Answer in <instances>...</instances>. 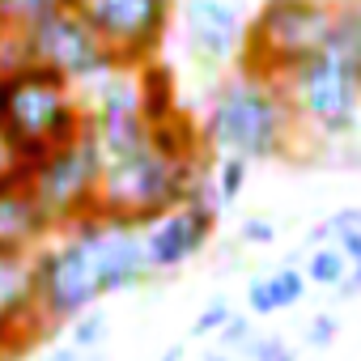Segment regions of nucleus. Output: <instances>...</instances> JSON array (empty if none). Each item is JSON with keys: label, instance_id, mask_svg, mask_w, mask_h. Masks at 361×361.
Segmentation results:
<instances>
[{"label": "nucleus", "instance_id": "26", "mask_svg": "<svg viewBox=\"0 0 361 361\" xmlns=\"http://www.w3.org/2000/svg\"><path fill=\"white\" fill-rule=\"evenodd\" d=\"M22 170V153H18V145L0 132V178H9V174H18Z\"/></svg>", "mask_w": 361, "mask_h": 361}, {"label": "nucleus", "instance_id": "25", "mask_svg": "<svg viewBox=\"0 0 361 361\" xmlns=\"http://www.w3.org/2000/svg\"><path fill=\"white\" fill-rule=\"evenodd\" d=\"M238 238H243L247 247H272V243H276V221H272V217H247V221L238 226Z\"/></svg>", "mask_w": 361, "mask_h": 361}, {"label": "nucleus", "instance_id": "11", "mask_svg": "<svg viewBox=\"0 0 361 361\" xmlns=\"http://www.w3.org/2000/svg\"><path fill=\"white\" fill-rule=\"evenodd\" d=\"M178 35L183 51L200 73H234L243 60L247 18L234 0H178Z\"/></svg>", "mask_w": 361, "mask_h": 361}, {"label": "nucleus", "instance_id": "14", "mask_svg": "<svg viewBox=\"0 0 361 361\" xmlns=\"http://www.w3.org/2000/svg\"><path fill=\"white\" fill-rule=\"evenodd\" d=\"M47 238H51V226L30 196V170L22 166L18 174L0 178V247L39 251Z\"/></svg>", "mask_w": 361, "mask_h": 361}, {"label": "nucleus", "instance_id": "18", "mask_svg": "<svg viewBox=\"0 0 361 361\" xmlns=\"http://www.w3.org/2000/svg\"><path fill=\"white\" fill-rule=\"evenodd\" d=\"M73 0H0V30H9V35H22L30 30L35 22L68 9Z\"/></svg>", "mask_w": 361, "mask_h": 361}, {"label": "nucleus", "instance_id": "30", "mask_svg": "<svg viewBox=\"0 0 361 361\" xmlns=\"http://www.w3.org/2000/svg\"><path fill=\"white\" fill-rule=\"evenodd\" d=\"M204 361H238V357H234V353H226V348H209V353H204Z\"/></svg>", "mask_w": 361, "mask_h": 361}, {"label": "nucleus", "instance_id": "4", "mask_svg": "<svg viewBox=\"0 0 361 361\" xmlns=\"http://www.w3.org/2000/svg\"><path fill=\"white\" fill-rule=\"evenodd\" d=\"M204 170H209V157L178 161V157H166L153 140L132 153L102 157V217L149 226L183 204L188 188Z\"/></svg>", "mask_w": 361, "mask_h": 361}, {"label": "nucleus", "instance_id": "16", "mask_svg": "<svg viewBox=\"0 0 361 361\" xmlns=\"http://www.w3.org/2000/svg\"><path fill=\"white\" fill-rule=\"evenodd\" d=\"M136 81H140V106L153 123H161L178 111L174 106V73L166 68V60H153V64L136 68Z\"/></svg>", "mask_w": 361, "mask_h": 361}, {"label": "nucleus", "instance_id": "15", "mask_svg": "<svg viewBox=\"0 0 361 361\" xmlns=\"http://www.w3.org/2000/svg\"><path fill=\"white\" fill-rule=\"evenodd\" d=\"M306 285H310L306 272L293 268V264H285V268H276V272H268V276H255V281L247 285V314H251V319H272V314L298 306V302L306 298Z\"/></svg>", "mask_w": 361, "mask_h": 361}, {"label": "nucleus", "instance_id": "6", "mask_svg": "<svg viewBox=\"0 0 361 361\" xmlns=\"http://www.w3.org/2000/svg\"><path fill=\"white\" fill-rule=\"evenodd\" d=\"M30 196L47 217L51 234H68L81 221L102 213V153L85 132L81 140L56 149L43 166L30 170Z\"/></svg>", "mask_w": 361, "mask_h": 361}, {"label": "nucleus", "instance_id": "22", "mask_svg": "<svg viewBox=\"0 0 361 361\" xmlns=\"http://www.w3.org/2000/svg\"><path fill=\"white\" fill-rule=\"evenodd\" d=\"M243 357H247V361H302V357L289 348V340L276 336V331H255V340L243 348Z\"/></svg>", "mask_w": 361, "mask_h": 361}, {"label": "nucleus", "instance_id": "19", "mask_svg": "<svg viewBox=\"0 0 361 361\" xmlns=\"http://www.w3.org/2000/svg\"><path fill=\"white\" fill-rule=\"evenodd\" d=\"M247 174H251V161H243V157H217V161H213V183H217L221 204H234V200L243 196Z\"/></svg>", "mask_w": 361, "mask_h": 361}, {"label": "nucleus", "instance_id": "3", "mask_svg": "<svg viewBox=\"0 0 361 361\" xmlns=\"http://www.w3.org/2000/svg\"><path fill=\"white\" fill-rule=\"evenodd\" d=\"M0 132L18 145L22 166L35 170L56 149L90 132V111H85L81 90L26 64L18 73L0 77Z\"/></svg>", "mask_w": 361, "mask_h": 361}, {"label": "nucleus", "instance_id": "24", "mask_svg": "<svg viewBox=\"0 0 361 361\" xmlns=\"http://www.w3.org/2000/svg\"><path fill=\"white\" fill-rule=\"evenodd\" d=\"M255 340V319L251 314H230V323L217 331V348H226V353H238L243 357V348Z\"/></svg>", "mask_w": 361, "mask_h": 361}, {"label": "nucleus", "instance_id": "10", "mask_svg": "<svg viewBox=\"0 0 361 361\" xmlns=\"http://www.w3.org/2000/svg\"><path fill=\"white\" fill-rule=\"evenodd\" d=\"M68 234H77L85 243L102 298L140 289V285H149L157 276L153 264H149V251H145V226H132V221H119V217H102L98 213V217L81 221Z\"/></svg>", "mask_w": 361, "mask_h": 361}, {"label": "nucleus", "instance_id": "23", "mask_svg": "<svg viewBox=\"0 0 361 361\" xmlns=\"http://www.w3.org/2000/svg\"><path fill=\"white\" fill-rule=\"evenodd\" d=\"M340 314L336 310H319V314H310L306 323H302V340L310 344V348H331L336 340H340Z\"/></svg>", "mask_w": 361, "mask_h": 361}, {"label": "nucleus", "instance_id": "17", "mask_svg": "<svg viewBox=\"0 0 361 361\" xmlns=\"http://www.w3.org/2000/svg\"><path fill=\"white\" fill-rule=\"evenodd\" d=\"M306 281L310 285H319V289H340L344 285V276L353 272V264H348V255L336 247V243H323V247H310L306 251Z\"/></svg>", "mask_w": 361, "mask_h": 361}, {"label": "nucleus", "instance_id": "5", "mask_svg": "<svg viewBox=\"0 0 361 361\" xmlns=\"http://www.w3.org/2000/svg\"><path fill=\"white\" fill-rule=\"evenodd\" d=\"M340 0H264L259 13L247 22L238 68L251 77L285 81L319 43L331 35Z\"/></svg>", "mask_w": 361, "mask_h": 361}, {"label": "nucleus", "instance_id": "9", "mask_svg": "<svg viewBox=\"0 0 361 361\" xmlns=\"http://www.w3.org/2000/svg\"><path fill=\"white\" fill-rule=\"evenodd\" d=\"M73 9L102 35L123 68H145L161 60L178 0H73Z\"/></svg>", "mask_w": 361, "mask_h": 361}, {"label": "nucleus", "instance_id": "20", "mask_svg": "<svg viewBox=\"0 0 361 361\" xmlns=\"http://www.w3.org/2000/svg\"><path fill=\"white\" fill-rule=\"evenodd\" d=\"M106 331H111V319H106L102 310H85V314L68 327V344L81 348V353H90V348H102Z\"/></svg>", "mask_w": 361, "mask_h": 361}, {"label": "nucleus", "instance_id": "13", "mask_svg": "<svg viewBox=\"0 0 361 361\" xmlns=\"http://www.w3.org/2000/svg\"><path fill=\"white\" fill-rule=\"evenodd\" d=\"M213 230H217V217L196 213V209H188V204H178V209H170L166 217L149 221V226H145V251H149L153 272L166 276V272H178L183 264H192V259L209 247Z\"/></svg>", "mask_w": 361, "mask_h": 361}, {"label": "nucleus", "instance_id": "1", "mask_svg": "<svg viewBox=\"0 0 361 361\" xmlns=\"http://www.w3.org/2000/svg\"><path fill=\"white\" fill-rule=\"evenodd\" d=\"M200 132H204L209 153L243 157L251 166L255 161H281L306 140L285 81L251 77L243 68H234L230 77L217 81Z\"/></svg>", "mask_w": 361, "mask_h": 361}, {"label": "nucleus", "instance_id": "27", "mask_svg": "<svg viewBox=\"0 0 361 361\" xmlns=\"http://www.w3.org/2000/svg\"><path fill=\"white\" fill-rule=\"evenodd\" d=\"M331 298H336V302H353V298H361V264H353V272L344 276L340 289H331Z\"/></svg>", "mask_w": 361, "mask_h": 361}, {"label": "nucleus", "instance_id": "28", "mask_svg": "<svg viewBox=\"0 0 361 361\" xmlns=\"http://www.w3.org/2000/svg\"><path fill=\"white\" fill-rule=\"evenodd\" d=\"M43 361H85V353H81V348H73V344H64V348H56V353H47Z\"/></svg>", "mask_w": 361, "mask_h": 361}, {"label": "nucleus", "instance_id": "29", "mask_svg": "<svg viewBox=\"0 0 361 361\" xmlns=\"http://www.w3.org/2000/svg\"><path fill=\"white\" fill-rule=\"evenodd\" d=\"M183 353H188V344L178 340V344H170V348H161V357L157 361H183Z\"/></svg>", "mask_w": 361, "mask_h": 361}, {"label": "nucleus", "instance_id": "12", "mask_svg": "<svg viewBox=\"0 0 361 361\" xmlns=\"http://www.w3.org/2000/svg\"><path fill=\"white\" fill-rule=\"evenodd\" d=\"M51 327L39 310L35 289V251L0 247V361L26 357Z\"/></svg>", "mask_w": 361, "mask_h": 361}, {"label": "nucleus", "instance_id": "2", "mask_svg": "<svg viewBox=\"0 0 361 361\" xmlns=\"http://www.w3.org/2000/svg\"><path fill=\"white\" fill-rule=\"evenodd\" d=\"M285 90L306 136L344 145L361 128V0H340L331 35L285 77Z\"/></svg>", "mask_w": 361, "mask_h": 361}, {"label": "nucleus", "instance_id": "21", "mask_svg": "<svg viewBox=\"0 0 361 361\" xmlns=\"http://www.w3.org/2000/svg\"><path fill=\"white\" fill-rule=\"evenodd\" d=\"M230 314H234V306H230V298H213V302H204V310L192 319V327H188V336L192 340H204V336H213L217 340V331L230 323Z\"/></svg>", "mask_w": 361, "mask_h": 361}, {"label": "nucleus", "instance_id": "7", "mask_svg": "<svg viewBox=\"0 0 361 361\" xmlns=\"http://www.w3.org/2000/svg\"><path fill=\"white\" fill-rule=\"evenodd\" d=\"M22 43H26V60L35 68L68 81L81 94L123 68L119 56L102 43V35L73 5L51 13V18H43V22H35L30 30H22Z\"/></svg>", "mask_w": 361, "mask_h": 361}, {"label": "nucleus", "instance_id": "8", "mask_svg": "<svg viewBox=\"0 0 361 361\" xmlns=\"http://www.w3.org/2000/svg\"><path fill=\"white\" fill-rule=\"evenodd\" d=\"M35 289H39V310L51 331L73 327L85 310L102 302L90 251L77 234H56L35 251Z\"/></svg>", "mask_w": 361, "mask_h": 361}]
</instances>
